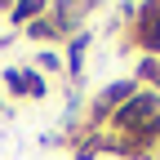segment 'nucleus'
<instances>
[{
  "instance_id": "obj_7",
  "label": "nucleus",
  "mask_w": 160,
  "mask_h": 160,
  "mask_svg": "<svg viewBox=\"0 0 160 160\" xmlns=\"http://www.w3.org/2000/svg\"><path fill=\"white\" fill-rule=\"evenodd\" d=\"M5 111H9V98H0V116H5Z\"/></svg>"
},
{
  "instance_id": "obj_2",
  "label": "nucleus",
  "mask_w": 160,
  "mask_h": 160,
  "mask_svg": "<svg viewBox=\"0 0 160 160\" xmlns=\"http://www.w3.org/2000/svg\"><path fill=\"white\" fill-rule=\"evenodd\" d=\"M89 31H80V36H71L67 45H62V67H67V80L71 85H80V76H85V53H89Z\"/></svg>"
},
{
  "instance_id": "obj_6",
  "label": "nucleus",
  "mask_w": 160,
  "mask_h": 160,
  "mask_svg": "<svg viewBox=\"0 0 160 160\" xmlns=\"http://www.w3.org/2000/svg\"><path fill=\"white\" fill-rule=\"evenodd\" d=\"M5 89L13 98H27V85H22V71H18V67H5Z\"/></svg>"
},
{
  "instance_id": "obj_3",
  "label": "nucleus",
  "mask_w": 160,
  "mask_h": 160,
  "mask_svg": "<svg viewBox=\"0 0 160 160\" xmlns=\"http://www.w3.org/2000/svg\"><path fill=\"white\" fill-rule=\"evenodd\" d=\"M45 9H49L45 0H18V5H5V18H9V31H13V27H22V31H27V27H31V22H36V18L45 13Z\"/></svg>"
},
{
  "instance_id": "obj_1",
  "label": "nucleus",
  "mask_w": 160,
  "mask_h": 160,
  "mask_svg": "<svg viewBox=\"0 0 160 160\" xmlns=\"http://www.w3.org/2000/svg\"><path fill=\"white\" fill-rule=\"evenodd\" d=\"M129 49L138 58H160V18L151 5H138V18L129 22Z\"/></svg>"
},
{
  "instance_id": "obj_4",
  "label": "nucleus",
  "mask_w": 160,
  "mask_h": 160,
  "mask_svg": "<svg viewBox=\"0 0 160 160\" xmlns=\"http://www.w3.org/2000/svg\"><path fill=\"white\" fill-rule=\"evenodd\" d=\"M31 67H36V71H49V76H58V71H67V67H62V53H58V49H36V58H31Z\"/></svg>"
},
{
  "instance_id": "obj_5",
  "label": "nucleus",
  "mask_w": 160,
  "mask_h": 160,
  "mask_svg": "<svg viewBox=\"0 0 160 160\" xmlns=\"http://www.w3.org/2000/svg\"><path fill=\"white\" fill-rule=\"evenodd\" d=\"M22 71V85H27V98H49V80L40 76L36 67H18Z\"/></svg>"
}]
</instances>
